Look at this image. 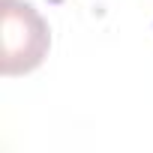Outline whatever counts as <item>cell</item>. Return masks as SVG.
Returning <instances> with one entry per match:
<instances>
[{
    "mask_svg": "<svg viewBox=\"0 0 153 153\" xmlns=\"http://www.w3.org/2000/svg\"><path fill=\"white\" fill-rule=\"evenodd\" d=\"M3 15V75L33 72L51 45L45 18L24 0H0Z\"/></svg>",
    "mask_w": 153,
    "mask_h": 153,
    "instance_id": "cell-1",
    "label": "cell"
}]
</instances>
